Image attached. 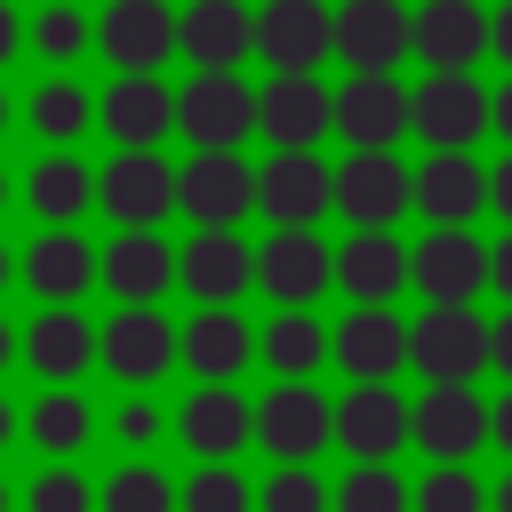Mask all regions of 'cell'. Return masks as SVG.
I'll return each mask as SVG.
<instances>
[{
  "mask_svg": "<svg viewBox=\"0 0 512 512\" xmlns=\"http://www.w3.org/2000/svg\"><path fill=\"white\" fill-rule=\"evenodd\" d=\"M480 280H488V248H480L472 232H432V240H416V288H424L432 304H472Z\"/></svg>",
  "mask_w": 512,
  "mask_h": 512,
  "instance_id": "cell-26",
  "label": "cell"
},
{
  "mask_svg": "<svg viewBox=\"0 0 512 512\" xmlns=\"http://www.w3.org/2000/svg\"><path fill=\"white\" fill-rule=\"evenodd\" d=\"M328 352H336V336H320L312 312H280V320H264V360L280 368V384H304Z\"/></svg>",
  "mask_w": 512,
  "mask_h": 512,
  "instance_id": "cell-32",
  "label": "cell"
},
{
  "mask_svg": "<svg viewBox=\"0 0 512 512\" xmlns=\"http://www.w3.org/2000/svg\"><path fill=\"white\" fill-rule=\"evenodd\" d=\"M336 280L352 288V304H392L416 280V248H400L392 232H352L336 248Z\"/></svg>",
  "mask_w": 512,
  "mask_h": 512,
  "instance_id": "cell-23",
  "label": "cell"
},
{
  "mask_svg": "<svg viewBox=\"0 0 512 512\" xmlns=\"http://www.w3.org/2000/svg\"><path fill=\"white\" fill-rule=\"evenodd\" d=\"M0 200H8V176H0Z\"/></svg>",
  "mask_w": 512,
  "mask_h": 512,
  "instance_id": "cell-55",
  "label": "cell"
},
{
  "mask_svg": "<svg viewBox=\"0 0 512 512\" xmlns=\"http://www.w3.org/2000/svg\"><path fill=\"white\" fill-rule=\"evenodd\" d=\"M408 416H416V408H408L392 384H352V392L336 400V440H344L352 464H392V448L416 432Z\"/></svg>",
  "mask_w": 512,
  "mask_h": 512,
  "instance_id": "cell-12",
  "label": "cell"
},
{
  "mask_svg": "<svg viewBox=\"0 0 512 512\" xmlns=\"http://www.w3.org/2000/svg\"><path fill=\"white\" fill-rule=\"evenodd\" d=\"M488 440H496V448H512V392L488 408Z\"/></svg>",
  "mask_w": 512,
  "mask_h": 512,
  "instance_id": "cell-45",
  "label": "cell"
},
{
  "mask_svg": "<svg viewBox=\"0 0 512 512\" xmlns=\"http://www.w3.org/2000/svg\"><path fill=\"white\" fill-rule=\"evenodd\" d=\"M208 312H232V296L256 280V248H240L232 232H200L192 248H184V272H176Z\"/></svg>",
  "mask_w": 512,
  "mask_h": 512,
  "instance_id": "cell-28",
  "label": "cell"
},
{
  "mask_svg": "<svg viewBox=\"0 0 512 512\" xmlns=\"http://www.w3.org/2000/svg\"><path fill=\"white\" fill-rule=\"evenodd\" d=\"M24 360H32V368H40L56 392H64V384H72L88 360H104V336H96V328H88V320L64 304V312H40V320H32V336H24Z\"/></svg>",
  "mask_w": 512,
  "mask_h": 512,
  "instance_id": "cell-29",
  "label": "cell"
},
{
  "mask_svg": "<svg viewBox=\"0 0 512 512\" xmlns=\"http://www.w3.org/2000/svg\"><path fill=\"white\" fill-rule=\"evenodd\" d=\"M488 512H512V472H504V480L488 488Z\"/></svg>",
  "mask_w": 512,
  "mask_h": 512,
  "instance_id": "cell-50",
  "label": "cell"
},
{
  "mask_svg": "<svg viewBox=\"0 0 512 512\" xmlns=\"http://www.w3.org/2000/svg\"><path fill=\"white\" fill-rule=\"evenodd\" d=\"M336 360L352 384H392V368H408V320H392L384 304H352L336 320Z\"/></svg>",
  "mask_w": 512,
  "mask_h": 512,
  "instance_id": "cell-18",
  "label": "cell"
},
{
  "mask_svg": "<svg viewBox=\"0 0 512 512\" xmlns=\"http://www.w3.org/2000/svg\"><path fill=\"white\" fill-rule=\"evenodd\" d=\"M0 128H8V96H0Z\"/></svg>",
  "mask_w": 512,
  "mask_h": 512,
  "instance_id": "cell-54",
  "label": "cell"
},
{
  "mask_svg": "<svg viewBox=\"0 0 512 512\" xmlns=\"http://www.w3.org/2000/svg\"><path fill=\"white\" fill-rule=\"evenodd\" d=\"M488 280H496V288H504V304H512V232L488 248Z\"/></svg>",
  "mask_w": 512,
  "mask_h": 512,
  "instance_id": "cell-44",
  "label": "cell"
},
{
  "mask_svg": "<svg viewBox=\"0 0 512 512\" xmlns=\"http://www.w3.org/2000/svg\"><path fill=\"white\" fill-rule=\"evenodd\" d=\"M488 48H496V56H504V64H512V0H504V8H496V32H488Z\"/></svg>",
  "mask_w": 512,
  "mask_h": 512,
  "instance_id": "cell-46",
  "label": "cell"
},
{
  "mask_svg": "<svg viewBox=\"0 0 512 512\" xmlns=\"http://www.w3.org/2000/svg\"><path fill=\"white\" fill-rule=\"evenodd\" d=\"M408 360H416L432 384H472V376L496 360V320H480L472 304H432V312L408 328Z\"/></svg>",
  "mask_w": 512,
  "mask_h": 512,
  "instance_id": "cell-2",
  "label": "cell"
},
{
  "mask_svg": "<svg viewBox=\"0 0 512 512\" xmlns=\"http://www.w3.org/2000/svg\"><path fill=\"white\" fill-rule=\"evenodd\" d=\"M256 208L272 216V232H312V216L336 208V168L320 152H272L256 168Z\"/></svg>",
  "mask_w": 512,
  "mask_h": 512,
  "instance_id": "cell-6",
  "label": "cell"
},
{
  "mask_svg": "<svg viewBox=\"0 0 512 512\" xmlns=\"http://www.w3.org/2000/svg\"><path fill=\"white\" fill-rule=\"evenodd\" d=\"M336 208L352 216V232H392V216L416 208V176L400 168V152H344Z\"/></svg>",
  "mask_w": 512,
  "mask_h": 512,
  "instance_id": "cell-8",
  "label": "cell"
},
{
  "mask_svg": "<svg viewBox=\"0 0 512 512\" xmlns=\"http://www.w3.org/2000/svg\"><path fill=\"white\" fill-rule=\"evenodd\" d=\"M96 512H176V488H168L160 464H120L96 488Z\"/></svg>",
  "mask_w": 512,
  "mask_h": 512,
  "instance_id": "cell-36",
  "label": "cell"
},
{
  "mask_svg": "<svg viewBox=\"0 0 512 512\" xmlns=\"http://www.w3.org/2000/svg\"><path fill=\"white\" fill-rule=\"evenodd\" d=\"M408 128H416L432 152H472L480 128H496V96H488L472 72H424L416 96H408Z\"/></svg>",
  "mask_w": 512,
  "mask_h": 512,
  "instance_id": "cell-1",
  "label": "cell"
},
{
  "mask_svg": "<svg viewBox=\"0 0 512 512\" xmlns=\"http://www.w3.org/2000/svg\"><path fill=\"white\" fill-rule=\"evenodd\" d=\"M0 512H8V488H0Z\"/></svg>",
  "mask_w": 512,
  "mask_h": 512,
  "instance_id": "cell-56",
  "label": "cell"
},
{
  "mask_svg": "<svg viewBox=\"0 0 512 512\" xmlns=\"http://www.w3.org/2000/svg\"><path fill=\"white\" fill-rule=\"evenodd\" d=\"M248 352H264V344L248 336V320H232V312L184 320V368H192L200 384H232V376L248 368Z\"/></svg>",
  "mask_w": 512,
  "mask_h": 512,
  "instance_id": "cell-30",
  "label": "cell"
},
{
  "mask_svg": "<svg viewBox=\"0 0 512 512\" xmlns=\"http://www.w3.org/2000/svg\"><path fill=\"white\" fill-rule=\"evenodd\" d=\"M488 208H496V216L512 224V152H504V160L488 168Z\"/></svg>",
  "mask_w": 512,
  "mask_h": 512,
  "instance_id": "cell-43",
  "label": "cell"
},
{
  "mask_svg": "<svg viewBox=\"0 0 512 512\" xmlns=\"http://www.w3.org/2000/svg\"><path fill=\"white\" fill-rule=\"evenodd\" d=\"M336 136L352 152H392L408 136V88L392 72H352L336 88Z\"/></svg>",
  "mask_w": 512,
  "mask_h": 512,
  "instance_id": "cell-10",
  "label": "cell"
},
{
  "mask_svg": "<svg viewBox=\"0 0 512 512\" xmlns=\"http://www.w3.org/2000/svg\"><path fill=\"white\" fill-rule=\"evenodd\" d=\"M408 424H416V448H432L440 464H464L480 448V432H488V408H480L472 384H432Z\"/></svg>",
  "mask_w": 512,
  "mask_h": 512,
  "instance_id": "cell-20",
  "label": "cell"
},
{
  "mask_svg": "<svg viewBox=\"0 0 512 512\" xmlns=\"http://www.w3.org/2000/svg\"><path fill=\"white\" fill-rule=\"evenodd\" d=\"M328 280H336V248H320L312 232H272V240L256 248V288H264L280 312H304Z\"/></svg>",
  "mask_w": 512,
  "mask_h": 512,
  "instance_id": "cell-14",
  "label": "cell"
},
{
  "mask_svg": "<svg viewBox=\"0 0 512 512\" xmlns=\"http://www.w3.org/2000/svg\"><path fill=\"white\" fill-rule=\"evenodd\" d=\"M8 360H16V336H8V320H0V368H8Z\"/></svg>",
  "mask_w": 512,
  "mask_h": 512,
  "instance_id": "cell-52",
  "label": "cell"
},
{
  "mask_svg": "<svg viewBox=\"0 0 512 512\" xmlns=\"http://www.w3.org/2000/svg\"><path fill=\"white\" fill-rule=\"evenodd\" d=\"M176 272H184V256H176L160 232H120V240L104 248V288H112L120 304H152Z\"/></svg>",
  "mask_w": 512,
  "mask_h": 512,
  "instance_id": "cell-27",
  "label": "cell"
},
{
  "mask_svg": "<svg viewBox=\"0 0 512 512\" xmlns=\"http://www.w3.org/2000/svg\"><path fill=\"white\" fill-rule=\"evenodd\" d=\"M496 136H512V80L496 88Z\"/></svg>",
  "mask_w": 512,
  "mask_h": 512,
  "instance_id": "cell-49",
  "label": "cell"
},
{
  "mask_svg": "<svg viewBox=\"0 0 512 512\" xmlns=\"http://www.w3.org/2000/svg\"><path fill=\"white\" fill-rule=\"evenodd\" d=\"M32 448H56V456H72V448H88V432H96V416H88V400L64 384V392H40L32 400Z\"/></svg>",
  "mask_w": 512,
  "mask_h": 512,
  "instance_id": "cell-33",
  "label": "cell"
},
{
  "mask_svg": "<svg viewBox=\"0 0 512 512\" xmlns=\"http://www.w3.org/2000/svg\"><path fill=\"white\" fill-rule=\"evenodd\" d=\"M24 200L48 216V232H72V216L96 200V168H80L72 152H48V160H32V176H24Z\"/></svg>",
  "mask_w": 512,
  "mask_h": 512,
  "instance_id": "cell-31",
  "label": "cell"
},
{
  "mask_svg": "<svg viewBox=\"0 0 512 512\" xmlns=\"http://www.w3.org/2000/svg\"><path fill=\"white\" fill-rule=\"evenodd\" d=\"M496 368H504V376H512V312H504V320H496Z\"/></svg>",
  "mask_w": 512,
  "mask_h": 512,
  "instance_id": "cell-48",
  "label": "cell"
},
{
  "mask_svg": "<svg viewBox=\"0 0 512 512\" xmlns=\"http://www.w3.org/2000/svg\"><path fill=\"white\" fill-rule=\"evenodd\" d=\"M176 24H184V16H168V0H112V8L96 16V48H104L120 72H152V64H168Z\"/></svg>",
  "mask_w": 512,
  "mask_h": 512,
  "instance_id": "cell-16",
  "label": "cell"
},
{
  "mask_svg": "<svg viewBox=\"0 0 512 512\" xmlns=\"http://www.w3.org/2000/svg\"><path fill=\"white\" fill-rule=\"evenodd\" d=\"M96 208L120 224V232H152L168 208H176V168L160 152H120L112 168H96Z\"/></svg>",
  "mask_w": 512,
  "mask_h": 512,
  "instance_id": "cell-7",
  "label": "cell"
},
{
  "mask_svg": "<svg viewBox=\"0 0 512 512\" xmlns=\"http://www.w3.org/2000/svg\"><path fill=\"white\" fill-rule=\"evenodd\" d=\"M416 48V16L400 0H344L336 8V56L352 72H392Z\"/></svg>",
  "mask_w": 512,
  "mask_h": 512,
  "instance_id": "cell-13",
  "label": "cell"
},
{
  "mask_svg": "<svg viewBox=\"0 0 512 512\" xmlns=\"http://www.w3.org/2000/svg\"><path fill=\"white\" fill-rule=\"evenodd\" d=\"M336 512H416V496L392 464H352L336 480Z\"/></svg>",
  "mask_w": 512,
  "mask_h": 512,
  "instance_id": "cell-35",
  "label": "cell"
},
{
  "mask_svg": "<svg viewBox=\"0 0 512 512\" xmlns=\"http://www.w3.org/2000/svg\"><path fill=\"white\" fill-rule=\"evenodd\" d=\"M96 120L120 152H160V136L176 128V96L160 88V72H120L104 96H96Z\"/></svg>",
  "mask_w": 512,
  "mask_h": 512,
  "instance_id": "cell-11",
  "label": "cell"
},
{
  "mask_svg": "<svg viewBox=\"0 0 512 512\" xmlns=\"http://www.w3.org/2000/svg\"><path fill=\"white\" fill-rule=\"evenodd\" d=\"M16 40H24V32H16V8H8V0H0V64H8V56H16Z\"/></svg>",
  "mask_w": 512,
  "mask_h": 512,
  "instance_id": "cell-47",
  "label": "cell"
},
{
  "mask_svg": "<svg viewBox=\"0 0 512 512\" xmlns=\"http://www.w3.org/2000/svg\"><path fill=\"white\" fill-rule=\"evenodd\" d=\"M112 424H120V440H128V448H144V440L160 432V408L136 392V400H120V416H112Z\"/></svg>",
  "mask_w": 512,
  "mask_h": 512,
  "instance_id": "cell-42",
  "label": "cell"
},
{
  "mask_svg": "<svg viewBox=\"0 0 512 512\" xmlns=\"http://www.w3.org/2000/svg\"><path fill=\"white\" fill-rule=\"evenodd\" d=\"M256 512H336V496L320 488L312 464H280V472L256 488Z\"/></svg>",
  "mask_w": 512,
  "mask_h": 512,
  "instance_id": "cell-38",
  "label": "cell"
},
{
  "mask_svg": "<svg viewBox=\"0 0 512 512\" xmlns=\"http://www.w3.org/2000/svg\"><path fill=\"white\" fill-rule=\"evenodd\" d=\"M24 512H96V488H88L72 464H48V472L24 488Z\"/></svg>",
  "mask_w": 512,
  "mask_h": 512,
  "instance_id": "cell-41",
  "label": "cell"
},
{
  "mask_svg": "<svg viewBox=\"0 0 512 512\" xmlns=\"http://www.w3.org/2000/svg\"><path fill=\"white\" fill-rule=\"evenodd\" d=\"M176 48L200 64V72H232L248 48H256V16L240 0H192L184 24H176Z\"/></svg>",
  "mask_w": 512,
  "mask_h": 512,
  "instance_id": "cell-24",
  "label": "cell"
},
{
  "mask_svg": "<svg viewBox=\"0 0 512 512\" xmlns=\"http://www.w3.org/2000/svg\"><path fill=\"white\" fill-rule=\"evenodd\" d=\"M176 432H184V448H200L208 464H232V448H248V432H256V408H248L232 384H200V392L184 400Z\"/></svg>",
  "mask_w": 512,
  "mask_h": 512,
  "instance_id": "cell-25",
  "label": "cell"
},
{
  "mask_svg": "<svg viewBox=\"0 0 512 512\" xmlns=\"http://www.w3.org/2000/svg\"><path fill=\"white\" fill-rule=\"evenodd\" d=\"M8 432H16V408H8V400H0V448H8Z\"/></svg>",
  "mask_w": 512,
  "mask_h": 512,
  "instance_id": "cell-51",
  "label": "cell"
},
{
  "mask_svg": "<svg viewBox=\"0 0 512 512\" xmlns=\"http://www.w3.org/2000/svg\"><path fill=\"white\" fill-rule=\"evenodd\" d=\"M24 112H32V128H40L48 144H72V136L96 120V96H88V88H72V80H40Z\"/></svg>",
  "mask_w": 512,
  "mask_h": 512,
  "instance_id": "cell-34",
  "label": "cell"
},
{
  "mask_svg": "<svg viewBox=\"0 0 512 512\" xmlns=\"http://www.w3.org/2000/svg\"><path fill=\"white\" fill-rule=\"evenodd\" d=\"M488 32H496V16H480V0H424V8H416V56H424L432 72L480 64Z\"/></svg>",
  "mask_w": 512,
  "mask_h": 512,
  "instance_id": "cell-21",
  "label": "cell"
},
{
  "mask_svg": "<svg viewBox=\"0 0 512 512\" xmlns=\"http://www.w3.org/2000/svg\"><path fill=\"white\" fill-rule=\"evenodd\" d=\"M176 128L192 136V152H240V136L256 128V88L240 72H192L176 96Z\"/></svg>",
  "mask_w": 512,
  "mask_h": 512,
  "instance_id": "cell-3",
  "label": "cell"
},
{
  "mask_svg": "<svg viewBox=\"0 0 512 512\" xmlns=\"http://www.w3.org/2000/svg\"><path fill=\"white\" fill-rule=\"evenodd\" d=\"M256 128L280 152H312L336 128V88H320V72H272L256 88Z\"/></svg>",
  "mask_w": 512,
  "mask_h": 512,
  "instance_id": "cell-5",
  "label": "cell"
},
{
  "mask_svg": "<svg viewBox=\"0 0 512 512\" xmlns=\"http://www.w3.org/2000/svg\"><path fill=\"white\" fill-rule=\"evenodd\" d=\"M176 208L200 224V232H232L248 208H256V168L240 152H192L176 168Z\"/></svg>",
  "mask_w": 512,
  "mask_h": 512,
  "instance_id": "cell-4",
  "label": "cell"
},
{
  "mask_svg": "<svg viewBox=\"0 0 512 512\" xmlns=\"http://www.w3.org/2000/svg\"><path fill=\"white\" fill-rule=\"evenodd\" d=\"M88 40H96V24H88L72 0H48V8H40V24H32V48H40L48 64H72Z\"/></svg>",
  "mask_w": 512,
  "mask_h": 512,
  "instance_id": "cell-39",
  "label": "cell"
},
{
  "mask_svg": "<svg viewBox=\"0 0 512 512\" xmlns=\"http://www.w3.org/2000/svg\"><path fill=\"white\" fill-rule=\"evenodd\" d=\"M24 280H32V296H40L48 312H64L88 280H104V248H88L80 232H40V240L24 248Z\"/></svg>",
  "mask_w": 512,
  "mask_h": 512,
  "instance_id": "cell-22",
  "label": "cell"
},
{
  "mask_svg": "<svg viewBox=\"0 0 512 512\" xmlns=\"http://www.w3.org/2000/svg\"><path fill=\"white\" fill-rule=\"evenodd\" d=\"M168 360H184V336H176L152 304H120V312L104 320V368H112L120 384H152Z\"/></svg>",
  "mask_w": 512,
  "mask_h": 512,
  "instance_id": "cell-15",
  "label": "cell"
},
{
  "mask_svg": "<svg viewBox=\"0 0 512 512\" xmlns=\"http://www.w3.org/2000/svg\"><path fill=\"white\" fill-rule=\"evenodd\" d=\"M480 504H488V488L464 464H440V472L416 480V512H480Z\"/></svg>",
  "mask_w": 512,
  "mask_h": 512,
  "instance_id": "cell-40",
  "label": "cell"
},
{
  "mask_svg": "<svg viewBox=\"0 0 512 512\" xmlns=\"http://www.w3.org/2000/svg\"><path fill=\"white\" fill-rule=\"evenodd\" d=\"M256 440L280 456V464H312L328 440H336V408L312 392V384H272L256 400Z\"/></svg>",
  "mask_w": 512,
  "mask_h": 512,
  "instance_id": "cell-9",
  "label": "cell"
},
{
  "mask_svg": "<svg viewBox=\"0 0 512 512\" xmlns=\"http://www.w3.org/2000/svg\"><path fill=\"white\" fill-rule=\"evenodd\" d=\"M416 208L432 216V232H464L488 208V168L472 152H432L416 168Z\"/></svg>",
  "mask_w": 512,
  "mask_h": 512,
  "instance_id": "cell-19",
  "label": "cell"
},
{
  "mask_svg": "<svg viewBox=\"0 0 512 512\" xmlns=\"http://www.w3.org/2000/svg\"><path fill=\"white\" fill-rule=\"evenodd\" d=\"M256 48H264L272 72H312V64L336 48V16H328L320 0H264Z\"/></svg>",
  "mask_w": 512,
  "mask_h": 512,
  "instance_id": "cell-17",
  "label": "cell"
},
{
  "mask_svg": "<svg viewBox=\"0 0 512 512\" xmlns=\"http://www.w3.org/2000/svg\"><path fill=\"white\" fill-rule=\"evenodd\" d=\"M8 272H16V256H8V248H0V288H8Z\"/></svg>",
  "mask_w": 512,
  "mask_h": 512,
  "instance_id": "cell-53",
  "label": "cell"
},
{
  "mask_svg": "<svg viewBox=\"0 0 512 512\" xmlns=\"http://www.w3.org/2000/svg\"><path fill=\"white\" fill-rule=\"evenodd\" d=\"M176 512H256V488H248L232 464H200V472L176 488Z\"/></svg>",
  "mask_w": 512,
  "mask_h": 512,
  "instance_id": "cell-37",
  "label": "cell"
}]
</instances>
